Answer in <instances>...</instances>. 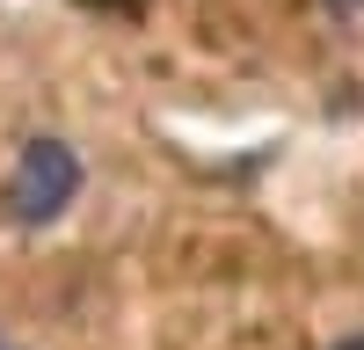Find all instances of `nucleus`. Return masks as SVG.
Here are the masks:
<instances>
[{
  "mask_svg": "<svg viewBox=\"0 0 364 350\" xmlns=\"http://www.w3.org/2000/svg\"><path fill=\"white\" fill-rule=\"evenodd\" d=\"M80 183H87V168H80V154L66 139H51V132L22 139V154L8 168V219L29 226V233L51 226V219H66V204L80 197Z\"/></svg>",
  "mask_w": 364,
  "mask_h": 350,
  "instance_id": "1",
  "label": "nucleus"
},
{
  "mask_svg": "<svg viewBox=\"0 0 364 350\" xmlns=\"http://www.w3.org/2000/svg\"><path fill=\"white\" fill-rule=\"evenodd\" d=\"M321 8L336 15V22H364V0H321Z\"/></svg>",
  "mask_w": 364,
  "mask_h": 350,
  "instance_id": "2",
  "label": "nucleus"
},
{
  "mask_svg": "<svg viewBox=\"0 0 364 350\" xmlns=\"http://www.w3.org/2000/svg\"><path fill=\"white\" fill-rule=\"evenodd\" d=\"M343 350H364V336H357V343H343Z\"/></svg>",
  "mask_w": 364,
  "mask_h": 350,
  "instance_id": "3",
  "label": "nucleus"
},
{
  "mask_svg": "<svg viewBox=\"0 0 364 350\" xmlns=\"http://www.w3.org/2000/svg\"><path fill=\"white\" fill-rule=\"evenodd\" d=\"M0 350H15V343H8V336H0Z\"/></svg>",
  "mask_w": 364,
  "mask_h": 350,
  "instance_id": "4",
  "label": "nucleus"
}]
</instances>
